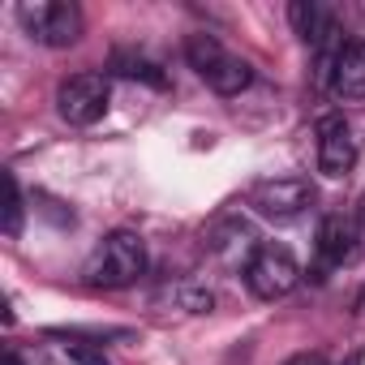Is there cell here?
I'll return each mask as SVG.
<instances>
[{
  "label": "cell",
  "mask_w": 365,
  "mask_h": 365,
  "mask_svg": "<svg viewBox=\"0 0 365 365\" xmlns=\"http://www.w3.org/2000/svg\"><path fill=\"white\" fill-rule=\"evenodd\" d=\"M18 18L26 35L43 48H69L82 39V9L69 0H26L18 5Z\"/></svg>",
  "instance_id": "3"
},
{
  "label": "cell",
  "mask_w": 365,
  "mask_h": 365,
  "mask_svg": "<svg viewBox=\"0 0 365 365\" xmlns=\"http://www.w3.org/2000/svg\"><path fill=\"white\" fill-rule=\"evenodd\" d=\"M361 224H365V198H361Z\"/></svg>",
  "instance_id": "16"
},
{
  "label": "cell",
  "mask_w": 365,
  "mask_h": 365,
  "mask_svg": "<svg viewBox=\"0 0 365 365\" xmlns=\"http://www.w3.org/2000/svg\"><path fill=\"white\" fill-rule=\"evenodd\" d=\"M318 258L327 262V267H344V262H352L356 258V224L352 220H344V215H327L322 224H318Z\"/></svg>",
  "instance_id": "9"
},
{
  "label": "cell",
  "mask_w": 365,
  "mask_h": 365,
  "mask_svg": "<svg viewBox=\"0 0 365 365\" xmlns=\"http://www.w3.org/2000/svg\"><path fill=\"white\" fill-rule=\"evenodd\" d=\"M0 365H43V352L31 344H5V361Z\"/></svg>",
  "instance_id": "14"
},
{
  "label": "cell",
  "mask_w": 365,
  "mask_h": 365,
  "mask_svg": "<svg viewBox=\"0 0 365 365\" xmlns=\"http://www.w3.org/2000/svg\"><path fill=\"white\" fill-rule=\"evenodd\" d=\"M22 232V190H18V176L5 172V237L14 241Z\"/></svg>",
  "instance_id": "13"
},
{
  "label": "cell",
  "mask_w": 365,
  "mask_h": 365,
  "mask_svg": "<svg viewBox=\"0 0 365 365\" xmlns=\"http://www.w3.org/2000/svg\"><path fill=\"white\" fill-rule=\"evenodd\" d=\"M318 78L339 99H365V39H344L318 69Z\"/></svg>",
  "instance_id": "7"
},
{
  "label": "cell",
  "mask_w": 365,
  "mask_h": 365,
  "mask_svg": "<svg viewBox=\"0 0 365 365\" xmlns=\"http://www.w3.org/2000/svg\"><path fill=\"white\" fill-rule=\"evenodd\" d=\"M185 61H190V69H194L215 95H241V91L254 82V69H250L241 56H232L215 35H190V39H185Z\"/></svg>",
  "instance_id": "2"
},
{
  "label": "cell",
  "mask_w": 365,
  "mask_h": 365,
  "mask_svg": "<svg viewBox=\"0 0 365 365\" xmlns=\"http://www.w3.org/2000/svg\"><path fill=\"white\" fill-rule=\"evenodd\" d=\"M146 275V241L129 228H116L103 237V245L86 262V284L91 288H129Z\"/></svg>",
  "instance_id": "1"
},
{
  "label": "cell",
  "mask_w": 365,
  "mask_h": 365,
  "mask_svg": "<svg viewBox=\"0 0 365 365\" xmlns=\"http://www.w3.org/2000/svg\"><path fill=\"white\" fill-rule=\"evenodd\" d=\"M356 163V138H352V125L339 116V112H327L318 120V172L339 180L348 176Z\"/></svg>",
  "instance_id": "8"
},
{
  "label": "cell",
  "mask_w": 365,
  "mask_h": 365,
  "mask_svg": "<svg viewBox=\"0 0 365 365\" xmlns=\"http://www.w3.org/2000/svg\"><path fill=\"white\" fill-rule=\"evenodd\" d=\"M52 339H65L61 348L78 361V365H108V356H103V348L99 344H91V339H82L78 331H52Z\"/></svg>",
  "instance_id": "12"
},
{
  "label": "cell",
  "mask_w": 365,
  "mask_h": 365,
  "mask_svg": "<svg viewBox=\"0 0 365 365\" xmlns=\"http://www.w3.org/2000/svg\"><path fill=\"white\" fill-rule=\"evenodd\" d=\"M112 69H116L120 78H142V82H150V86H163L159 65H155V61H146V56H133V52H112Z\"/></svg>",
  "instance_id": "11"
},
{
  "label": "cell",
  "mask_w": 365,
  "mask_h": 365,
  "mask_svg": "<svg viewBox=\"0 0 365 365\" xmlns=\"http://www.w3.org/2000/svg\"><path fill=\"white\" fill-rule=\"evenodd\" d=\"M297 279H301L297 258H292L284 245H275V241L258 245V250L250 254V262H245V288H250L258 301H279V297H288V292L297 288Z\"/></svg>",
  "instance_id": "4"
},
{
  "label": "cell",
  "mask_w": 365,
  "mask_h": 365,
  "mask_svg": "<svg viewBox=\"0 0 365 365\" xmlns=\"http://www.w3.org/2000/svg\"><path fill=\"white\" fill-rule=\"evenodd\" d=\"M309 202H314V185L305 176H275V180H258L250 190V207L271 224H292Z\"/></svg>",
  "instance_id": "5"
},
{
  "label": "cell",
  "mask_w": 365,
  "mask_h": 365,
  "mask_svg": "<svg viewBox=\"0 0 365 365\" xmlns=\"http://www.w3.org/2000/svg\"><path fill=\"white\" fill-rule=\"evenodd\" d=\"M288 18H292L301 43H309V48H318V52H322V48L331 43V35H335V14L322 5V0H297V5H288Z\"/></svg>",
  "instance_id": "10"
},
{
  "label": "cell",
  "mask_w": 365,
  "mask_h": 365,
  "mask_svg": "<svg viewBox=\"0 0 365 365\" xmlns=\"http://www.w3.org/2000/svg\"><path fill=\"white\" fill-rule=\"evenodd\" d=\"M108 99H112V86L103 73H73L56 91V112L69 125H95V120H103Z\"/></svg>",
  "instance_id": "6"
},
{
  "label": "cell",
  "mask_w": 365,
  "mask_h": 365,
  "mask_svg": "<svg viewBox=\"0 0 365 365\" xmlns=\"http://www.w3.org/2000/svg\"><path fill=\"white\" fill-rule=\"evenodd\" d=\"M284 365H327V356H318V352H297V356H288Z\"/></svg>",
  "instance_id": "15"
}]
</instances>
